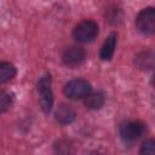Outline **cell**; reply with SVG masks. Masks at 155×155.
Segmentation results:
<instances>
[{
  "instance_id": "1",
  "label": "cell",
  "mask_w": 155,
  "mask_h": 155,
  "mask_svg": "<svg viewBox=\"0 0 155 155\" xmlns=\"http://www.w3.org/2000/svg\"><path fill=\"white\" fill-rule=\"evenodd\" d=\"M73 35L78 42H82V44L91 42L98 35V25L96 22L91 19L82 21L74 28Z\"/></svg>"
},
{
  "instance_id": "2",
  "label": "cell",
  "mask_w": 155,
  "mask_h": 155,
  "mask_svg": "<svg viewBox=\"0 0 155 155\" xmlns=\"http://www.w3.org/2000/svg\"><path fill=\"white\" fill-rule=\"evenodd\" d=\"M91 93V84L84 79H73L68 81L64 86V94L73 101L85 99L87 94Z\"/></svg>"
},
{
  "instance_id": "3",
  "label": "cell",
  "mask_w": 155,
  "mask_h": 155,
  "mask_svg": "<svg viewBox=\"0 0 155 155\" xmlns=\"http://www.w3.org/2000/svg\"><path fill=\"white\" fill-rule=\"evenodd\" d=\"M38 91L40 97V105L44 113H48L53 105V93L51 88V76L50 74H45L40 78L38 82Z\"/></svg>"
},
{
  "instance_id": "4",
  "label": "cell",
  "mask_w": 155,
  "mask_h": 155,
  "mask_svg": "<svg viewBox=\"0 0 155 155\" xmlns=\"http://www.w3.org/2000/svg\"><path fill=\"white\" fill-rule=\"evenodd\" d=\"M136 27L142 34H155V7L143 8L136 17Z\"/></svg>"
},
{
  "instance_id": "5",
  "label": "cell",
  "mask_w": 155,
  "mask_h": 155,
  "mask_svg": "<svg viewBox=\"0 0 155 155\" xmlns=\"http://www.w3.org/2000/svg\"><path fill=\"white\" fill-rule=\"evenodd\" d=\"M144 131H145V127L140 121H127V122H124L119 128L120 137L122 138V140L128 143H132L138 138H140Z\"/></svg>"
},
{
  "instance_id": "6",
  "label": "cell",
  "mask_w": 155,
  "mask_h": 155,
  "mask_svg": "<svg viewBox=\"0 0 155 155\" xmlns=\"http://www.w3.org/2000/svg\"><path fill=\"white\" fill-rule=\"evenodd\" d=\"M86 57V52L80 46H69L64 50L62 54V61L68 67H76L80 65Z\"/></svg>"
},
{
  "instance_id": "7",
  "label": "cell",
  "mask_w": 155,
  "mask_h": 155,
  "mask_svg": "<svg viewBox=\"0 0 155 155\" xmlns=\"http://www.w3.org/2000/svg\"><path fill=\"white\" fill-rule=\"evenodd\" d=\"M56 120L62 124V125H68L71 124L75 117H76V113L75 110L69 105V104H61L57 110H56Z\"/></svg>"
},
{
  "instance_id": "8",
  "label": "cell",
  "mask_w": 155,
  "mask_h": 155,
  "mask_svg": "<svg viewBox=\"0 0 155 155\" xmlns=\"http://www.w3.org/2000/svg\"><path fill=\"white\" fill-rule=\"evenodd\" d=\"M116 42H117V35L115 33L109 34V36L104 41V44L101 48V52H99V57L102 61H110L111 59V57L115 52Z\"/></svg>"
},
{
  "instance_id": "9",
  "label": "cell",
  "mask_w": 155,
  "mask_h": 155,
  "mask_svg": "<svg viewBox=\"0 0 155 155\" xmlns=\"http://www.w3.org/2000/svg\"><path fill=\"white\" fill-rule=\"evenodd\" d=\"M104 104V96L99 92H91L85 97V105L88 109H101Z\"/></svg>"
},
{
  "instance_id": "10",
  "label": "cell",
  "mask_w": 155,
  "mask_h": 155,
  "mask_svg": "<svg viewBox=\"0 0 155 155\" xmlns=\"http://www.w3.org/2000/svg\"><path fill=\"white\" fill-rule=\"evenodd\" d=\"M16 75V68L13 64L2 62L0 64V82L4 84L11 79H13Z\"/></svg>"
},
{
  "instance_id": "11",
  "label": "cell",
  "mask_w": 155,
  "mask_h": 155,
  "mask_svg": "<svg viewBox=\"0 0 155 155\" xmlns=\"http://www.w3.org/2000/svg\"><path fill=\"white\" fill-rule=\"evenodd\" d=\"M139 155H155V139H147L139 148Z\"/></svg>"
},
{
  "instance_id": "12",
  "label": "cell",
  "mask_w": 155,
  "mask_h": 155,
  "mask_svg": "<svg viewBox=\"0 0 155 155\" xmlns=\"http://www.w3.org/2000/svg\"><path fill=\"white\" fill-rule=\"evenodd\" d=\"M56 155H71L73 154V147L67 140H59L56 145Z\"/></svg>"
},
{
  "instance_id": "13",
  "label": "cell",
  "mask_w": 155,
  "mask_h": 155,
  "mask_svg": "<svg viewBox=\"0 0 155 155\" xmlns=\"http://www.w3.org/2000/svg\"><path fill=\"white\" fill-rule=\"evenodd\" d=\"M11 103H12V97L8 93H2L1 94V99H0V109H1V113H5L10 108Z\"/></svg>"
},
{
  "instance_id": "14",
  "label": "cell",
  "mask_w": 155,
  "mask_h": 155,
  "mask_svg": "<svg viewBox=\"0 0 155 155\" xmlns=\"http://www.w3.org/2000/svg\"><path fill=\"white\" fill-rule=\"evenodd\" d=\"M151 84H153V86L155 87V74L153 75V79H151Z\"/></svg>"
},
{
  "instance_id": "15",
  "label": "cell",
  "mask_w": 155,
  "mask_h": 155,
  "mask_svg": "<svg viewBox=\"0 0 155 155\" xmlns=\"http://www.w3.org/2000/svg\"><path fill=\"white\" fill-rule=\"evenodd\" d=\"M88 155H101L99 153H96V151H92V153H90Z\"/></svg>"
}]
</instances>
